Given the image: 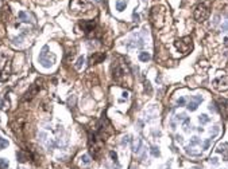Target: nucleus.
<instances>
[{"label":"nucleus","mask_w":228,"mask_h":169,"mask_svg":"<svg viewBox=\"0 0 228 169\" xmlns=\"http://www.w3.org/2000/svg\"><path fill=\"white\" fill-rule=\"evenodd\" d=\"M38 61H39V63L43 66V67H51L53 63L55 62V55L49 52V47L45 46L43 48H42V51H41Z\"/></svg>","instance_id":"4"},{"label":"nucleus","mask_w":228,"mask_h":169,"mask_svg":"<svg viewBox=\"0 0 228 169\" xmlns=\"http://www.w3.org/2000/svg\"><path fill=\"white\" fill-rule=\"evenodd\" d=\"M209 14H211V10H209V5L207 3H201L198 4L196 8H194V19L197 22H205V20L208 19Z\"/></svg>","instance_id":"3"},{"label":"nucleus","mask_w":228,"mask_h":169,"mask_svg":"<svg viewBox=\"0 0 228 169\" xmlns=\"http://www.w3.org/2000/svg\"><path fill=\"white\" fill-rule=\"evenodd\" d=\"M83 63H84V58H83V57H80V58H79V61H77V65H76V69H80V67L83 66Z\"/></svg>","instance_id":"29"},{"label":"nucleus","mask_w":228,"mask_h":169,"mask_svg":"<svg viewBox=\"0 0 228 169\" xmlns=\"http://www.w3.org/2000/svg\"><path fill=\"white\" fill-rule=\"evenodd\" d=\"M177 105H178V106H185V105H186V98H185V97L178 98V99H177Z\"/></svg>","instance_id":"22"},{"label":"nucleus","mask_w":228,"mask_h":169,"mask_svg":"<svg viewBox=\"0 0 228 169\" xmlns=\"http://www.w3.org/2000/svg\"><path fill=\"white\" fill-rule=\"evenodd\" d=\"M200 144V138L198 137H193V140L190 141V146H196Z\"/></svg>","instance_id":"24"},{"label":"nucleus","mask_w":228,"mask_h":169,"mask_svg":"<svg viewBox=\"0 0 228 169\" xmlns=\"http://www.w3.org/2000/svg\"><path fill=\"white\" fill-rule=\"evenodd\" d=\"M221 30L224 31V32H227V31H228V22H225V23L221 26Z\"/></svg>","instance_id":"32"},{"label":"nucleus","mask_w":228,"mask_h":169,"mask_svg":"<svg viewBox=\"0 0 228 169\" xmlns=\"http://www.w3.org/2000/svg\"><path fill=\"white\" fill-rule=\"evenodd\" d=\"M79 26L81 27V30L84 31V34L89 35L92 31L94 30V27H96V22H94V20H81L79 23Z\"/></svg>","instance_id":"9"},{"label":"nucleus","mask_w":228,"mask_h":169,"mask_svg":"<svg viewBox=\"0 0 228 169\" xmlns=\"http://www.w3.org/2000/svg\"><path fill=\"white\" fill-rule=\"evenodd\" d=\"M130 142V137L127 136V137H123V140H122V145H127Z\"/></svg>","instance_id":"31"},{"label":"nucleus","mask_w":228,"mask_h":169,"mask_svg":"<svg viewBox=\"0 0 228 169\" xmlns=\"http://www.w3.org/2000/svg\"><path fill=\"white\" fill-rule=\"evenodd\" d=\"M8 168V161L4 158H0V169H7Z\"/></svg>","instance_id":"20"},{"label":"nucleus","mask_w":228,"mask_h":169,"mask_svg":"<svg viewBox=\"0 0 228 169\" xmlns=\"http://www.w3.org/2000/svg\"><path fill=\"white\" fill-rule=\"evenodd\" d=\"M16 157H18V161L19 162H26L28 160V158L31 157L30 154H28V152H24V150H19L18 153H16Z\"/></svg>","instance_id":"13"},{"label":"nucleus","mask_w":228,"mask_h":169,"mask_svg":"<svg viewBox=\"0 0 228 169\" xmlns=\"http://www.w3.org/2000/svg\"><path fill=\"white\" fill-rule=\"evenodd\" d=\"M110 156H111V158H112V161L118 164V154L115 153L114 150H111V152H110Z\"/></svg>","instance_id":"23"},{"label":"nucleus","mask_w":228,"mask_h":169,"mask_svg":"<svg viewBox=\"0 0 228 169\" xmlns=\"http://www.w3.org/2000/svg\"><path fill=\"white\" fill-rule=\"evenodd\" d=\"M8 146V141L6 138H1L0 137V149H4V148H7Z\"/></svg>","instance_id":"21"},{"label":"nucleus","mask_w":228,"mask_h":169,"mask_svg":"<svg viewBox=\"0 0 228 169\" xmlns=\"http://www.w3.org/2000/svg\"><path fill=\"white\" fill-rule=\"evenodd\" d=\"M176 118H177L178 121H185L186 115H185V114H177V115H176Z\"/></svg>","instance_id":"30"},{"label":"nucleus","mask_w":228,"mask_h":169,"mask_svg":"<svg viewBox=\"0 0 228 169\" xmlns=\"http://www.w3.org/2000/svg\"><path fill=\"white\" fill-rule=\"evenodd\" d=\"M198 121H200V123H208L209 121H211V118H209L208 115L207 114H201V115H198Z\"/></svg>","instance_id":"16"},{"label":"nucleus","mask_w":228,"mask_h":169,"mask_svg":"<svg viewBox=\"0 0 228 169\" xmlns=\"http://www.w3.org/2000/svg\"><path fill=\"white\" fill-rule=\"evenodd\" d=\"M132 169H135V168H132Z\"/></svg>","instance_id":"38"},{"label":"nucleus","mask_w":228,"mask_h":169,"mask_svg":"<svg viewBox=\"0 0 228 169\" xmlns=\"http://www.w3.org/2000/svg\"><path fill=\"white\" fill-rule=\"evenodd\" d=\"M112 75H114V79L116 82H122L126 77V70L123 67L120 63L118 62H114V65H112Z\"/></svg>","instance_id":"7"},{"label":"nucleus","mask_w":228,"mask_h":169,"mask_svg":"<svg viewBox=\"0 0 228 169\" xmlns=\"http://www.w3.org/2000/svg\"><path fill=\"white\" fill-rule=\"evenodd\" d=\"M219 130H220V129H219V126H215L212 129V130H211V134H212V138L213 137H216L217 136V133H219Z\"/></svg>","instance_id":"26"},{"label":"nucleus","mask_w":228,"mask_h":169,"mask_svg":"<svg viewBox=\"0 0 228 169\" xmlns=\"http://www.w3.org/2000/svg\"><path fill=\"white\" fill-rule=\"evenodd\" d=\"M211 162H212L213 165H217V164H219V158H217V157H213L212 160H211Z\"/></svg>","instance_id":"33"},{"label":"nucleus","mask_w":228,"mask_h":169,"mask_svg":"<svg viewBox=\"0 0 228 169\" xmlns=\"http://www.w3.org/2000/svg\"><path fill=\"white\" fill-rule=\"evenodd\" d=\"M81 161H83L84 164H89V162H91V158H89L88 154H84L83 157H81Z\"/></svg>","instance_id":"25"},{"label":"nucleus","mask_w":228,"mask_h":169,"mask_svg":"<svg viewBox=\"0 0 228 169\" xmlns=\"http://www.w3.org/2000/svg\"><path fill=\"white\" fill-rule=\"evenodd\" d=\"M41 81H37L35 83L32 84L31 87H30V90H27V93L24 94V97L22 98V102H27V101H31L34 97L37 95V93L39 91V89H41V84H38Z\"/></svg>","instance_id":"8"},{"label":"nucleus","mask_w":228,"mask_h":169,"mask_svg":"<svg viewBox=\"0 0 228 169\" xmlns=\"http://www.w3.org/2000/svg\"><path fill=\"white\" fill-rule=\"evenodd\" d=\"M132 16H134L135 22H138V20H139V15H136V14H135V12H134V15H132Z\"/></svg>","instance_id":"36"},{"label":"nucleus","mask_w":228,"mask_h":169,"mask_svg":"<svg viewBox=\"0 0 228 169\" xmlns=\"http://www.w3.org/2000/svg\"><path fill=\"white\" fill-rule=\"evenodd\" d=\"M105 59V52H94L91 58H89V65H97L100 62Z\"/></svg>","instance_id":"12"},{"label":"nucleus","mask_w":228,"mask_h":169,"mask_svg":"<svg viewBox=\"0 0 228 169\" xmlns=\"http://www.w3.org/2000/svg\"><path fill=\"white\" fill-rule=\"evenodd\" d=\"M150 20L155 28H162L166 23V10L162 5H154L150 11Z\"/></svg>","instance_id":"1"},{"label":"nucleus","mask_w":228,"mask_h":169,"mask_svg":"<svg viewBox=\"0 0 228 169\" xmlns=\"http://www.w3.org/2000/svg\"><path fill=\"white\" fill-rule=\"evenodd\" d=\"M69 10L72 14L79 15V14H85L89 10V3L87 0H70L69 4Z\"/></svg>","instance_id":"2"},{"label":"nucleus","mask_w":228,"mask_h":169,"mask_svg":"<svg viewBox=\"0 0 228 169\" xmlns=\"http://www.w3.org/2000/svg\"><path fill=\"white\" fill-rule=\"evenodd\" d=\"M208 108H209L211 112H217V108H216V104H215V102H211Z\"/></svg>","instance_id":"27"},{"label":"nucleus","mask_w":228,"mask_h":169,"mask_svg":"<svg viewBox=\"0 0 228 169\" xmlns=\"http://www.w3.org/2000/svg\"><path fill=\"white\" fill-rule=\"evenodd\" d=\"M213 86H215L217 90H227L228 89V77L215 79V81H213Z\"/></svg>","instance_id":"11"},{"label":"nucleus","mask_w":228,"mask_h":169,"mask_svg":"<svg viewBox=\"0 0 228 169\" xmlns=\"http://www.w3.org/2000/svg\"><path fill=\"white\" fill-rule=\"evenodd\" d=\"M167 169H170V168H167Z\"/></svg>","instance_id":"39"},{"label":"nucleus","mask_w":228,"mask_h":169,"mask_svg":"<svg viewBox=\"0 0 228 169\" xmlns=\"http://www.w3.org/2000/svg\"><path fill=\"white\" fill-rule=\"evenodd\" d=\"M150 152H151V154H153L154 157H158V156H159V149H158L157 146H151Z\"/></svg>","instance_id":"18"},{"label":"nucleus","mask_w":228,"mask_h":169,"mask_svg":"<svg viewBox=\"0 0 228 169\" xmlns=\"http://www.w3.org/2000/svg\"><path fill=\"white\" fill-rule=\"evenodd\" d=\"M224 43H225V44H227V46H228V38H225V39H224Z\"/></svg>","instance_id":"37"},{"label":"nucleus","mask_w":228,"mask_h":169,"mask_svg":"<svg viewBox=\"0 0 228 169\" xmlns=\"http://www.w3.org/2000/svg\"><path fill=\"white\" fill-rule=\"evenodd\" d=\"M139 59H141L142 62H147L150 59V54L149 52H141V54H139Z\"/></svg>","instance_id":"17"},{"label":"nucleus","mask_w":228,"mask_h":169,"mask_svg":"<svg viewBox=\"0 0 228 169\" xmlns=\"http://www.w3.org/2000/svg\"><path fill=\"white\" fill-rule=\"evenodd\" d=\"M176 138H177V141H178V142H182V141H184V138H182V137H181L180 134L176 136Z\"/></svg>","instance_id":"35"},{"label":"nucleus","mask_w":228,"mask_h":169,"mask_svg":"<svg viewBox=\"0 0 228 169\" xmlns=\"http://www.w3.org/2000/svg\"><path fill=\"white\" fill-rule=\"evenodd\" d=\"M19 18L23 20V22H28V14H26L24 11H20L19 12Z\"/></svg>","instance_id":"19"},{"label":"nucleus","mask_w":228,"mask_h":169,"mask_svg":"<svg viewBox=\"0 0 228 169\" xmlns=\"http://www.w3.org/2000/svg\"><path fill=\"white\" fill-rule=\"evenodd\" d=\"M216 150L217 153H228V144H220Z\"/></svg>","instance_id":"15"},{"label":"nucleus","mask_w":228,"mask_h":169,"mask_svg":"<svg viewBox=\"0 0 228 169\" xmlns=\"http://www.w3.org/2000/svg\"><path fill=\"white\" fill-rule=\"evenodd\" d=\"M126 7H127V1H124V0L116 1V10L118 11H123V10H126Z\"/></svg>","instance_id":"14"},{"label":"nucleus","mask_w":228,"mask_h":169,"mask_svg":"<svg viewBox=\"0 0 228 169\" xmlns=\"http://www.w3.org/2000/svg\"><path fill=\"white\" fill-rule=\"evenodd\" d=\"M174 46L178 51H181L182 54H188L192 50V38L190 36H185V38L177 39L174 40Z\"/></svg>","instance_id":"5"},{"label":"nucleus","mask_w":228,"mask_h":169,"mask_svg":"<svg viewBox=\"0 0 228 169\" xmlns=\"http://www.w3.org/2000/svg\"><path fill=\"white\" fill-rule=\"evenodd\" d=\"M201 102H203V97H201V95H194V97H192V101L186 105V108H188L189 112H194V110H197L198 104H201Z\"/></svg>","instance_id":"10"},{"label":"nucleus","mask_w":228,"mask_h":169,"mask_svg":"<svg viewBox=\"0 0 228 169\" xmlns=\"http://www.w3.org/2000/svg\"><path fill=\"white\" fill-rule=\"evenodd\" d=\"M10 73H11L10 59L0 55V81H6L10 77Z\"/></svg>","instance_id":"6"},{"label":"nucleus","mask_w":228,"mask_h":169,"mask_svg":"<svg viewBox=\"0 0 228 169\" xmlns=\"http://www.w3.org/2000/svg\"><path fill=\"white\" fill-rule=\"evenodd\" d=\"M209 144H211V140H207V141L204 142V149H208V148H209Z\"/></svg>","instance_id":"34"},{"label":"nucleus","mask_w":228,"mask_h":169,"mask_svg":"<svg viewBox=\"0 0 228 169\" xmlns=\"http://www.w3.org/2000/svg\"><path fill=\"white\" fill-rule=\"evenodd\" d=\"M142 145H143V142H142V140H139V141H138V146H135V149H134V152H135V153H138V152L141 150Z\"/></svg>","instance_id":"28"}]
</instances>
